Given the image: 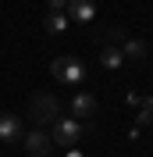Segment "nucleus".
I'll return each instance as SVG.
<instances>
[{
	"mask_svg": "<svg viewBox=\"0 0 153 157\" xmlns=\"http://www.w3.org/2000/svg\"><path fill=\"white\" fill-rule=\"evenodd\" d=\"M57 118H61V104H57L54 93H32V97H29V121L36 128L54 125Z\"/></svg>",
	"mask_w": 153,
	"mask_h": 157,
	"instance_id": "obj_1",
	"label": "nucleus"
},
{
	"mask_svg": "<svg viewBox=\"0 0 153 157\" xmlns=\"http://www.w3.org/2000/svg\"><path fill=\"white\" fill-rule=\"evenodd\" d=\"M86 132H89V125L78 121V118H57V121L50 125V139H54L57 147H75Z\"/></svg>",
	"mask_w": 153,
	"mask_h": 157,
	"instance_id": "obj_2",
	"label": "nucleus"
},
{
	"mask_svg": "<svg viewBox=\"0 0 153 157\" xmlns=\"http://www.w3.org/2000/svg\"><path fill=\"white\" fill-rule=\"evenodd\" d=\"M21 143H25V154L29 157H50L54 154V139H50L47 128H29L21 136Z\"/></svg>",
	"mask_w": 153,
	"mask_h": 157,
	"instance_id": "obj_3",
	"label": "nucleus"
},
{
	"mask_svg": "<svg viewBox=\"0 0 153 157\" xmlns=\"http://www.w3.org/2000/svg\"><path fill=\"white\" fill-rule=\"evenodd\" d=\"M50 75L57 78V82H78V78L86 75V68H82L78 57H57L50 64Z\"/></svg>",
	"mask_w": 153,
	"mask_h": 157,
	"instance_id": "obj_4",
	"label": "nucleus"
},
{
	"mask_svg": "<svg viewBox=\"0 0 153 157\" xmlns=\"http://www.w3.org/2000/svg\"><path fill=\"white\" fill-rule=\"evenodd\" d=\"M64 14H68V21H78V25H89V21L96 18V4H93V0H68Z\"/></svg>",
	"mask_w": 153,
	"mask_h": 157,
	"instance_id": "obj_5",
	"label": "nucleus"
},
{
	"mask_svg": "<svg viewBox=\"0 0 153 157\" xmlns=\"http://www.w3.org/2000/svg\"><path fill=\"white\" fill-rule=\"evenodd\" d=\"M71 118H78V121L96 118V97L93 93H75L71 97Z\"/></svg>",
	"mask_w": 153,
	"mask_h": 157,
	"instance_id": "obj_6",
	"label": "nucleus"
},
{
	"mask_svg": "<svg viewBox=\"0 0 153 157\" xmlns=\"http://www.w3.org/2000/svg\"><path fill=\"white\" fill-rule=\"evenodd\" d=\"M21 136H25V132H21V118L4 111V114H0V139H4V143H14V139H21Z\"/></svg>",
	"mask_w": 153,
	"mask_h": 157,
	"instance_id": "obj_7",
	"label": "nucleus"
},
{
	"mask_svg": "<svg viewBox=\"0 0 153 157\" xmlns=\"http://www.w3.org/2000/svg\"><path fill=\"white\" fill-rule=\"evenodd\" d=\"M100 64H103L107 71L125 68V54H121V47H118V43H103V47H100Z\"/></svg>",
	"mask_w": 153,
	"mask_h": 157,
	"instance_id": "obj_8",
	"label": "nucleus"
},
{
	"mask_svg": "<svg viewBox=\"0 0 153 157\" xmlns=\"http://www.w3.org/2000/svg\"><path fill=\"white\" fill-rule=\"evenodd\" d=\"M121 54H125V61H128V57H132V61H146L150 47H146L143 39H121Z\"/></svg>",
	"mask_w": 153,
	"mask_h": 157,
	"instance_id": "obj_9",
	"label": "nucleus"
},
{
	"mask_svg": "<svg viewBox=\"0 0 153 157\" xmlns=\"http://www.w3.org/2000/svg\"><path fill=\"white\" fill-rule=\"evenodd\" d=\"M43 29H47L50 36H61V32H68V14H64V11H50L47 21H43Z\"/></svg>",
	"mask_w": 153,
	"mask_h": 157,
	"instance_id": "obj_10",
	"label": "nucleus"
},
{
	"mask_svg": "<svg viewBox=\"0 0 153 157\" xmlns=\"http://www.w3.org/2000/svg\"><path fill=\"white\" fill-rule=\"evenodd\" d=\"M150 121H153V97H146L143 100V111H139V118H135V128L150 125Z\"/></svg>",
	"mask_w": 153,
	"mask_h": 157,
	"instance_id": "obj_11",
	"label": "nucleus"
},
{
	"mask_svg": "<svg viewBox=\"0 0 153 157\" xmlns=\"http://www.w3.org/2000/svg\"><path fill=\"white\" fill-rule=\"evenodd\" d=\"M68 7V0H50V11H64Z\"/></svg>",
	"mask_w": 153,
	"mask_h": 157,
	"instance_id": "obj_12",
	"label": "nucleus"
},
{
	"mask_svg": "<svg viewBox=\"0 0 153 157\" xmlns=\"http://www.w3.org/2000/svg\"><path fill=\"white\" fill-rule=\"evenodd\" d=\"M68 157H82V154H75V150H71V154H68Z\"/></svg>",
	"mask_w": 153,
	"mask_h": 157,
	"instance_id": "obj_13",
	"label": "nucleus"
}]
</instances>
